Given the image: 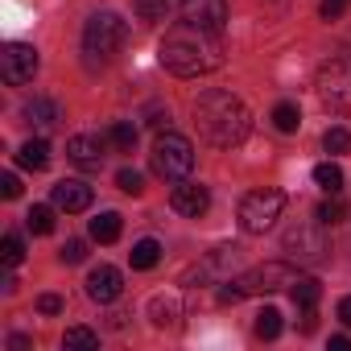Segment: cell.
Listing matches in <instances>:
<instances>
[{
	"label": "cell",
	"instance_id": "6da1fadb",
	"mask_svg": "<svg viewBox=\"0 0 351 351\" xmlns=\"http://www.w3.org/2000/svg\"><path fill=\"white\" fill-rule=\"evenodd\" d=\"M157 58H161V66L169 75H178V79H203V75L223 66V38L203 29V25L182 21V25H173L161 38Z\"/></svg>",
	"mask_w": 351,
	"mask_h": 351
},
{
	"label": "cell",
	"instance_id": "7a4b0ae2",
	"mask_svg": "<svg viewBox=\"0 0 351 351\" xmlns=\"http://www.w3.org/2000/svg\"><path fill=\"white\" fill-rule=\"evenodd\" d=\"M195 128H199L215 149H236V145H244L248 132H252V112H248V104H244L240 95L211 87V91H203V95L195 99Z\"/></svg>",
	"mask_w": 351,
	"mask_h": 351
},
{
	"label": "cell",
	"instance_id": "3957f363",
	"mask_svg": "<svg viewBox=\"0 0 351 351\" xmlns=\"http://www.w3.org/2000/svg\"><path fill=\"white\" fill-rule=\"evenodd\" d=\"M149 161H153V173H157V178L178 182V178H186V173L195 169V145H191L182 132H169V128H165V132L153 141Z\"/></svg>",
	"mask_w": 351,
	"mask_h": 351
},
{
	"label": "cell",
	"instance_id": "277c9868",
	"mask_svg": "<svg viewBox=\"0 0 351 351\" xmlns=\"http://www.w3.org/2000/svg\"><path fill=\"white\" fill-rule=\"evenodd\" d=\"M124 42H128V25L120 21V13L104 9V13H91V17H87V25H83V50H87L91 58L108 62V58L120 54Z\"/></svg>",
	"mask_w": 351,
	"mask_h": 351
},
{
	"label": "cell",
	"instance_id": "5b68a950",
	"mask_svg": "<svg viewBox=\"0 0 351 351\" xmlns=\"http://www.w3.org/2000/svg\"><path fill=\"white\" fill-rule=\"evenodd\" d=\"M281 211H285V195H281V191H273V186L248 191V195L240 199V228H244L248 236H265V232L281 219Z\"/></svg>",
	"mask_w": 351,
	"mask_h": 351
},
{
	"label": "cell",
	"instance_id": "8992f818",
	"mask_svg": "<svg viewBox=\"0 0 351 351\" xmlns=\"http://www.w3.org/2000/svg\"><path fill=\"white\" fill-rule=\"evenodd\" d=\"M314 87H318L322 108H330V112H339V116L351 112V62H347V58H330V62H322Z\"/></svg>",
	"mask_w": 351,
	"mask_h": 351
},
{
	"label": "cell",
	"instance_id": "52a82bcc",
	"mask_svg": "<svg viewBox=\"0 0 351 351\" xmlns=\"http://www.w3.org/2000/svg\"><path fill=\"white\" fill-rule=\"evenodd\" d=\"M326 223L314 215V223H293V228H285V236H281V244H285V252L293 256V261H302V265H318L326 252H330V240H326V232H322Z\"/></svg>",
	"mask_w": 351,
	"mask_h": 351
},
{
	"label": "cell",
	"instance_id": "ba28073f",
	"mask_svg": "<svg viewBox=\"0 0 351 351\" xmlns=\"http://www.w3.org/2000/svg\"><path fill=\"white\" fill-rule=\"evenodd\" d=\"M38 66H42V58H38V50L25 46V42H9L5 50H0V75H5V83H13V87L29 83V79L38 75Z\"/></svg>",
	"mask_w": 351,
	"mask_h": 351
},
{
	"label": "cell",
	"instance_id": "9c48e42d",
	"mask_svg": "<svg viewBox=\"0 0 351 351\" xmlns=\"http://www.w3.org/2000/svg\"><path fill=\"white\" fill-rule=\"evenodd\" d=\"M281 285H293V269L285 265V261H269V265H261V269H252V273H244L240 281H236V289L248 298V293H273V289H281Z\"/></svg>",
	"mask_w": 351,
	"mask_h": 351
},
{
	"label": "cell",
	"instance_id": "30bf717a",
	"mask_svg": "<svg viewBox=\"0 0 351 351\" xmlns=\"http://www.w3.org/2000/svg\"><path fill=\"white\" fill-rule=\"evenodd\" d=\"M169 207L178 211V215H186V219H199V215H207V207H211V191H207L203 182L178 178V186L169 191Z\"/></svg>",
	"mask_w": 351,
	"mask_h": 351
},
{
	"label": "cell",
	"instance_id": "8fae6325",
	"mask_svg": "<svg viewBox=\"0 0 351 351\" xmlns=\"http://www.w3.org/2000/svg\"><path fill=\"white\" fill-rule=\"evenodd\" d=\"M182 21L203 25L211 34H223V25H228V0H182Z\"/></svg>",
	"mask_w": 351,
	"mask_h": 351
},
{
	"label": "cell",
	"instance_id": "7c38bea8",
	"mask_svg": "<svg viewBox=\"0 0 351 351\" xmlns=\"http://www.w3.org/2000/svg\"><path fill=\"white\" fill-rule=\"evenodd\" d=\"M120 289H124V277H120V269H112V265H99V269H91V273H87V298H91V302L108 306V302H116V298H120Z\"/></svg>",
	"mask_w": 351,
	"mask_h": 351
},
{
	"label": "cell",
	"instance_id": "4fadbf2b",
	"mask_svg": "<svg viewBox=\"0 0 351 351\" xmlns=\"http://www.w3.org/2000/svg\"><path fill=\"white\" fill-rule=\"evenodd\" d=\"M66 157L79 165V169H99L104 165V141L99 136H91V132H79V136H71L66 141Z\"/></svg>",
	"mask_w": 351,
	"mask_h": 351
},
{
	"label": "cell",
	"instance_id": "5bb4252c",
	"mask_svg": "<svg viewBox=\"0 0 351 351\" xmlns=\"http://www.w3.org/2000/svg\"><path fill=\"white\" fill-rule=\"evenodd\" d=\"M50 199H54V207L58 211H66V215H79V211H87L91 207V186L87 182H75V178H66V182H58L54 191H50Z\"/></svg>",
	"mask_w": 351,
	"mask_h": 351
},
{
	"label": "cell",
	"instance_id": "9a60e30c",
	"mask_svg": "<svg viewBox=\"0 0 351 351\" xmlns=\"http://www.w3.org/2000/svg\"><path fill=\"white\" fill-rule=\"evenodd\" d=\"M21 116H25V124H34L38 132H50L58 120H62V112H58V104L54 99H46V95H34L25 108H21Z\"/></svg>",
	"mask_w": 351,
	"mask_h": 351
},
{
	"label": "cell",
	"instance_id": "2e32d148",
	"mask_svg": "<svg viewBox=\"0 0 351 351\" xmlns=\"http://www.w3.org/2000/svg\"><path fill=\"white\" fill-rule=\"evenodd\" d=\"M149 318H153V326H178L182 322V302L173 293H153L149 298Z\"/></svg>",
	"mask_w": 351,
	"mask_h": 351
},
{
	"label": "cell",
	"instance_id": "e0dca14e",
	"mask_svg": "<svg viewBox=\"0 0 351 351\" xmlns=\"http://www.w3.org/2000/svg\"><path fill=\"white\" fill-rule=\"evenodd\" d=\"M289 293H293V306L306 314V310L318 306V298H322V281H318V277H293Z\"/></svg>",
	"mask_w": 351,
	"mask_h": 351
},
{
	"label": "cell",
	"instance_id": "ac0fdd59",
	"mask_svg": "<svg viewBox=\"0 0 351 351\" xmlns=\"http://www.w3.org/2000/svg\"><path fill=\"white\" fill-rule=\"evenodd\" d=\"M17 161H21L25 169H46V165H50V145H46V136L25 141V145L17 149Z\"/></svg>",
	"mask_w": 351,
	"mask_h": 351
},
{
	"label": "cell",
	"instance_id": "d6986e66",
	"mask_svg": "<svg viewBox=\"0 0 351 351\" xmlns=\"http://www.w3.org/2000/svg\"><path fill=\"white\" fill-rule=\"evenodd\" d=\"M120 215L116 211H104V215H95L91 219V240H99V244H116L120 240Z\"/></svg>",
	"mask_w": 351,
	"mask_h": 351
},
{
	"label": "cell",
	"instance_id": "ffe728a7",
	"mask_svg": "<svg viewBox=\"0 0 351 351\" xmlns=\"http://www.w3.org/2000/svg\"><path fill=\"white\" fill-rule=\"evenodd\" d=\"M157 261H161V244L157 240H136L132 252H128V265L132 269H153Z\"/></svg>",
	"mask_w": 351,
	"mask_h": 351
},
{
	"label": "cell",
	"instance_id": "44dd1931",
	"mask_svg": "<svg viewBox=\"0 0 351 351\" xmlns=\"http://www.w3.org/2000/svg\"><path fill=\"white\" fill-rule=\"evenodd\" d=\"M314 182H318L326 195H339V191H343V169H339L335 161H322V165H314Z\"/></svg>",
	"mask_w": 351,
	"mask_h": 351
},
{
	"label": "cell",
	"instance_id": "7402d4cb",
	"mask_svg": "<svg viewBox=\"0 0 351 351\" xmlns=\"http://www.w3.org/2000/svg\"><path fill=\"white\" fill-rule=\"evenodd\" d=\"M108 141H112L120 153H132V149H136V124H132V120H116V124L108 128Z\"/></svg>",
	"mask_w": 351,
	"mask_h": 351
},
{
	"label": "cell",
	"instance_id": "603a6c76",
	"mask_svg": "<svg viewBox=\"0 0 351 351\" xmlns=\"http://www.w3.org/2000/svg\"><path fill=\"white\" fill-rule=\"evenodd\" d=\"M273 128H277V132H298V128H302L298 104H277V108H273Z\"/></svg>",
	"mask_w": 351,
	"mask_h": 351
},
{
	"label": "cell",
	"instance_id": "cb8c5ba5",
	"mask_svg": "<svg viewBox=\"0 0 351 351\" xmlns=\"http://www.w3.org/2000/svg\"><path fill=\"white\" fill-rule=\"evenodd\" d=\"M62 347H66V351H91V347H99V335L87 330V326H71V330L62 335Z\"/></svg>",
	"mask_w": 351,
	"mask_h": 351
},
{
	"label": "cell",
	"instance_id": "d4e9b609",
	"mask_svg": "<svg viewBox=\"0 0 351 351\" xmlns=\"http://www.w3.org/2000/svg\"><path fill=\"white\" fill-rule=\"evenodd\" d=\"M25 228H29L34 236H50V232H54V207H29Z\"/></svg>",
	"mask_w": 351,
	"mask_h": 351
},
{
	"label": "cell",
	"instance_id": "484cf974",
	"mask_svg": "<svg viewBox=\"0 0 351 351\" xmlns=\"http://www.w3.org/2000/svg\"><path fill=\"white\" fill-rule=\"evenodd\" d=\"M169 5H173V0H132V13L141 21H165Z\"/></svg>",
	"mask_w": 351,
	"mask_h": 351
},
{
	"label": "cell",
	"instance_id": "4316f807",
	"mask_svg": "<svg viewBox=\"0 0 351 351\" xmlns=\"http://www.w3.org/2000/svg\"><path fill=\"white\" fill-rule=\"evenodd\" d=\"M277 335H281V310L265 306L256 314V339H277Z\"/></svg>",
	"mask_w": 351,
	"mask_h": 351
},
{
	"label": "cell",
	"instance_id": "83f0119b",
	"mask_svg": "<svg viewBox=\"0 0 351 351\" xmlns=\"http://www.w3.org/2000/svg\"><path fill=\"white\" fill-rule=\"evenodd\" d=\"M0 261H5V269H13V265H21L25 261V244H21V236H5V244H0Z\"/></svg>",
	"mask_w": 351,
	"mask_h": 351
},
{
	"label": "cell",
	"instance_id": "f1b7e54d",
	"mask_svg": "<svg viewBox=\"0 0 351 351\" xmlns=\"http://www.w3.org/2000/svg\"><path fill=\"white\" fill-rule=\"evenodd\" d=\"M322 149L326 153H351V132L347 128H326L322 132Z\"/></svg>",
	"mask_w": 351,
	"mask_h": 351
},
{
	"label": "cell",
	"instance_id": "f546056e",
	"mask_svg": "<svg viewBox=\"0 0 351 351\" xmlns=\"http://www.w3.org/2000/svg\"><path fill=\"white\" fill-rule=\"evenodd\" d=\"M116 186H120L124 195H141V191H145V178H141L136 169H120V173H116Z\"/></svg>",
	"mask_w": 351,
	"mask_h": 351
},
{
	"label": "cell",
	"instance_id": "4dcf8cb0",
	"mask_svg": "<svg viewBox=\"0 0 351 351\" xmlns=\"http://www.w3.org/2000/svg\"><path fill=\"white\" fill-rule=\"evenodd\" d=\"M343 215H347V203H343V199H335V195L318 207V219H322V223H339Z\"/></svg>",
	"mask_w": 351,
	"mask_h": 351
},
{
	"label": "cell",
	"instance_id": "1f68e13d",
	"mask_svg": "<svg viewBox=\"0 0 351 351\" xmlns=\"http://www.w3.org/2000/svg\"><path fill=\"white\" fill-rule=\"evenodd\" d=\"M58 256H62V265H83V256H87V244H83V240H66Z\"/></svg>",
	"mask_w": 351,
	"mask_h": 351
},
{
	"label": "cell",
	"instance_id": "d6a6232c",
	"mask_svg": "<svg viewBox=\"0 0 351 351\" xmlns=\"http://www.w3.org/2000/svg\"><path fill=\"white\" fill-rule=\"evenodd\" d=\"M347 9H351V0H322V5H318L322 21H339V17H343Z\"/></svg>",
	"mask_w": 351,
	"mask_h": 351
},
{
	"label": "cell",
	"instance_id": "836d02e7",
	"mask_svg": "<svg viewBox=\"0 0 351 351\" xmlns=\"http://www.w3.org/2000/svg\"><path fill=\"white\" fill-rule=\"evenodd\" d=\"M0 195H5V199L21 195V178H17V173H0Z\"/></svg>",
	"mask_w": 351,
	"mask_h": 351
},
{
	"label": "cell",
	"instance_id": "e575fe53",
	"mask_svg": "<svg viewBox=\"0 0 351 351\" xmlns=\"http://www.w3.org/2000/svg\"><path fill=\"white\" fill-rule=\"evenodd\" d=\"M38 310H42V314H62V298H58V293H42V298H38Z\"/></svg>",
	"mask_w": 351,
	"mask_h": 351
},
{
	"label": "cell",
	"instance_id": "d590c367",
	"mask_svg": "<svg viewBox=\"0 0 351 351\" xmlns=\"http://www.w3.org/2000/svg\"><path fill=\"white\" fill-rule=\"evenodd\" d=\"M145 124H153V128H161V124H169V108L161 112V108H149V120Z\"/></svg>",
	"mask_w": 351,
	"mask_h": 351
},
{
	"label": "cell",
	"instance_id": "8d00e7d4",
	"mask_svg": "<svg viewBox=\"0 0 351 351\" xmlns=\"http://www.w3.org/2000/svg\"><path fill=\"white\" fill-rule=\"evenodd\" d=\"M339 322H343V326H351V293L339 302Z\"/></svg>",
	"mask_w": 351,
	"mask_h": 351
},
{
	"label": "cell",
	"instance_id": "74e56055",
	"mask_svg": "<svg viewBox=\"0 0 351 351\" xmlns=\"http://www.w3.org/2000/svg\"><path fill=\"white\" fill-rule=\"evenodd\" d=\"M330 351H351V339H347V335H335V339H330Z\"/></svg>",
	"mask_w": 351,
	"mask_h": 351
},
{
	"label": "cell",
	"instance_id": "f35d334b",
	"mask_svg": "<svg viewBox=\"0 0 351 351\" xmlns=\"http://www.w3.org/2000/svg\"><path fill=\"white\" fill-rule=\"evenodd\" d=\"M9 347H13V351H25V347H29V339H25V335H13V339H9Z\"/></svg>",
	"mask_w": 351,
	"mask_h": 351
}]
</instances>
